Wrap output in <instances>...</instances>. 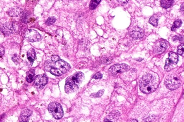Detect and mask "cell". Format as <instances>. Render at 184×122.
I'll use <instances>...</instances> for the list:
<instances>
[{"instance_id": "cell-1", "label": "cell", "mask_w": 184, "mask_h": 122, "mask_svg": "<svg viewBox=\"0 0 184 122\" xmlns=\"http://www.w3.org/2000/svg\"><path fill=\"white\" fill-rule=\"evenodd\" d=\"M159 79L154 75L148 74L143 76L139 82V88L145 94L154 92L158 87Z\"/></svg>"}, {"instance_id": "cell-2", "label": "cell", "mask_w": 184, "mask_h": 122, "mask_svg": "<svg viewBox=\"0 0 184 122\" xmlns=\"http://www.w3.org/2000/svg\"><path fill=\"white\" fill-rule=\"evenodd\" d=\"M84 79V75L81 72H75L66 79L65 90L67 93L74 92L79 88Z\"/></svg>"}, {"instance_id": "cell-3", "label": "cell", "mask_w": 184, "mask_h": 122, "mask_svg": "<svg viewBox=\"0 0 184 122\" xmlns=\"http://www.w3.org/2000/svg\"><path fill=\"white\" fill-rule=\"evenodd\" d=\"M167 88L171 90L177 89L181 85V80L180 77L176 74H170L167 76L165 80Z\"/></svg>"}, {"instance_id": "cell-4", "label": "cell", "mask_w": 184, "mask_h": 122, "mask_svg": "<svg viewBox=\"0 0 184 122\" xmlns=\"http://www.w3.org/2000/svg\"><path fill=\"white\" fill-rule=\"evenodd\" d=\"M48 110L56 119H60L63 118L64 112L62 106L60 103L52 102L48 105Z\"/></svg>"}, {"instance_id": "cell-5", "label": "cell", "mask_w": 184, "mask_h": 122, "mask_svg": "<svg viewBox=\"0 0 184 122\" xmlns=\"http://www.w3.org/2000/svg\"><path fill=\"white\" fill-rule=\"evenodd\" d=\"M51 68L53 67L60 70L63 74L69 71L71 68L67 62L61 59L56 62H51Z\"/></svg>"}, {"instance_id": "cell-6", "label": "cell", "mask_w": 184, "mask_h": 122, "mask_svg": "<svg viewBox=\"0 0 184 122\" xmlns=\"http://www.w3.org/2000/svg\"><path fill=\"white\" fill-rule=\"evenodd\" d=\"M25 38L28 41L34 42L41 41V35L36 30L33 29L27 30L25 34Z\"/></svg>"}, {"instance_id": "cell-7", "label": "cell", "mask_w": 184, "mask_h": 122, "mask_svg": "<svg viewBox=\"0 0 184 122\" xmlns=\"http://www.w3.org/2000/svg\"><path fill=\"white\" fill-rule=\"evenodd\" d=\"M130 68L128 65L123 63L121 64H116L112 66L110 68L109 71L113 75L115 76L118 73L128 71Z\"/></svg>"}, {"instance_id": "cell-8", "label": "cell", "mask_w": 184, "mask_h": 122, "mask_svg": "<svg viewBox=\"0 0 184 122\" xmlns=\"http://www.w3.org/2000/svg\"><path fill=\"white\" fill-rule=\"evenodd\" d=\"M35 86L38 89H41L48 83V79L44 75H39L37 76L34 79Z\"/></svg>"}, {"instance_id": "cell-9", "label": "cell", "mask_w": 184, "mask_h": 122, "mask_svg": "<svg viewBox=\"0 0 184 122\" xmlns=\"http://www.w3.org/2000/svg\"><path fill=\"white\" fill-rule=\"evenodd\" d=\"M168 46V42L164 40H161L159 42L158 44L155 46V52L160 54L163 53L166 50Z\"/></svg>"}, {"instance_id": "cell-10", "label": "cell", "mask_w": 184, "mask_h": 122, "mask_svg": "<svg viewBox=\"0 0 184 122\" xmlns=\"http://www.w3.org/2000/svg\"><path fill=\"white\" fill-rule=\"evenodd\" d=\"M144 35L143 30L138 27H136L131 32L130 36L134 39H139L143 38Z\"/></svg>"}, {"instance_id": "cell-11", "label": "cell", "mask_w": 184, "mask_h": 122, "mask_svg": "<svg viewBox=\"0 0 184 122\" xmlns=\"http://www.w3.org/2000/svg\"><path fill=\"white\" fill-rule=\"evenodd\" d=\"M32 114V111L29 109H25L21 112L20 115L21 122L29 121V117Z\"/></svg>"}, {"instance_id": "cell-12", "label": "cell", "mask_w": 184, "mask_h": 122, "mask_svg": "<svg viewBox=\"0 0 184 122\" xmlns=\"http://www.w3.org/2000/svg\"><path fill=\"white\" fill-rule=\"evenodd\" d=\"M22 9L18 7L11 8L8 11V14L11 17H17L22 12Z\"/></svg>"}, {"instance_id": "cell-13", "label": "cell", "mask_w": 184, "mask_h": 122, "mask_svg": "<svg viewBox=\"0 0 184 122\" xmlns=\"http://www.w3.org/2000/svg\"><path fill=\"white\" fill-rule=\"evenodd\" d=\"M168 59L170 62L172 64L176 65L178 62V56L175 53L170 52L169 53V57Z\"/></svg>"}, {"instance_id": "cell-14", "label": "cell", "mask_w": 184, "mask_h": 122, "mask_svg": "<svg viewBox=\"0 0 184 122\" xmlns=\"http://www.w3.org/2000/svg\"><path fill=\"white\" fill-rule=\"evenodd\" d=\"M26 79L28 83H31L34 80L35 72L34 70L31 69L27 73Z\"/></svg>"}, {"instance_id": "cell-15", "label": "cell", "mask_w": 184, "mask_h": 122, "mask_svg": "<svg viewBox=\"0 0 184 122\" xmlns=\"http://www.w3.org/2000/svg\"><path fill=\"white\" fill-rule=\"evenodd\" d=\"M35 56H36V53H35V52L34 48H31L27 52V59L31 63L33 62Z\"/></svg>"}, {"instance_id": "cell-16", "label": "cell", "mask_w": 184, "mask_h": 122, "mask_svg": "<svg viewBox=\"0 0 184 122\" xmlns=\"http://www.w3.org/2000/svg\"><path fill=\"white\" fill-rule=\"evenodd\" d=\"M174 0H161L160 3L162 7L164 8H168L173 4Z\"/></svg>"}, {"instance_id": "cell-17", "label": "cell", "mask_w": 184, "mask_h": 122, "mask_svg": "<svg viewBox=\"0 0 184 122\" xmlns=\"http://www.w3.org/2000/svg\"><path fill=\"white\" fill-rule=\"evenodd\" d=\"M159 18V16L157 15H153L150 18L149 22L151 24H152L154 26L156 27L157 25V22Z\"/></svg>"}, {"instance_id": "cell-18", "label": "cell", "mask_w": 184, "mask_h": 122, "mask_svg": "<svg viewBox=\"0 0 184 122\" xmlns=\"http://www.w3.org/2000/svg\"><path fill=\"white\" fill-rule=\"evenodd\" d=\"M49 72H50L51 73L54 75L58 76H60L63 74V73L60 70L53 67H52L51 68Z\"/></svg>"}, {"instance_id": "cell-19", "label": "cell", "mask_w": 184, "mask_h": 122, "mask_svg": "<svg viewBox=\"0 0 184 122\" xmlns=\"http://www.w3.org/2000/svg\"><path fill=\"white\" fill-rule=\"evenodd\" d=\"M101 0H91L89 5V9L90 10L95 9L98 5L100 3Z\"/></svg>"}, {"instance_id": "cell-20", "label": "cell", "mask_w": 184, "mask_h": 122, "mask_svg": "<svg viewBox=\"0 0 184 122\" xmlns=\"http://www.w3.org/2000/svg\"><path fill=\"white\" fill-rule=\"evenodd\" d=\"M182 24V21L181 20H178L174 22L173 25L172 26L171 29L172 31H175L178 28L181 27Z\"/></svg>"}, {"instance_id": "cell-21", "label": "cell", "mask_w": 184, "mask_h": 122, "mask_svg": "<svg viewBox=\"0 0 184 122\" xmlns=\"http://www.w3.org/2000/svg\"><path fill=\"white\" fill-rule=\"evenodd\" d=\"M104 90L103 89V90L99 91L98 93L92 94L90 95V97L94 98L100 97L104 93Z\"/></svg>"}, {"instance_id": "cell-22", "label": "cell", "mask_w": 184, "mask_h": 122, "mask_svg": "<svg viewBox=\"0 0 184 122\" xmlns=\"http://www.w3.org/2000/svg\"><path fill=\"white\" fill-rule=\"evenodd\" d=\"M172 65L173 64H172V63L170 62L168 58V59H167L166 61V65H165L164 67L165 70H166L167 71H171L172 69Z\"/></svg>"}, {"instance_id": "cell-23", "label": "cell", "mask_w": 184, "mask_h": 122, "mask_svg": "<svg viewBox=\"0 0 184 122\" xmlns=\"http://www.w3.org/2000/svg\"><path fill=\"white\" fill-rule=\"evenodd\" d=\"M56 20V19L55 17H49L47 20L46 24L47 25H51L55 23Z\"/></svg>"}, {"instance_id": "cell-24", "label": "cell", "mask_w": 184, "mask_h": 122, "mask_svg": "<svg viewBox=\"0 0 184 122\" xmlns=\"http://www.w3.org/2000/svg\"><path fill=\"white\" fill-rule=\"evenodd\" d=\"M184 44H182L178 47L177 53L178 55H182L184 52Z\"/></svg>"}, {"instance_id": "cell-25", "label": "cell", "mask_w": 184, "mask_h": 122, "mask_svg": "<svg viewBox=\"0 0 184 122\" xmlns=\"http://www.w3.org/2000/svg\"><path fill=\"white\" fill-rule=\"evenodd\" d=\"M103 77V75L100 72L97 73L93 76V78L95 79H101Z\"/></svg>"}, {"instance_id": "cell-26", "label": "cell", "mask_w": 184, "mask_h": 122, "mask_svg": "<svg viewBox=\"0 0 184 122\" xmlns=\"http://www.w3.org/2000/svg\"><path fill=\"white\" fill-rule=\"evenodd\" d=\"M12 59L15 63H18L19 61V57H18V55L15 54L14 55Z\"/></svg>"}, {"instance_id": "cell-27", "label": "cell", "mask_w": 184, "mask_h": 122, "mask_svg": "<svg viewBox=\"0 0 184 122\" xmlns=\"http://www.w3.org/2000/svg\"><path fill=\"white\" fill-rule=\"evenodd\" d=\"M51 59L52 61L56 62L60 59L61 58L58 55H53L52 56Z\"/></svg>"}, {"instance_id": "cell-28", "label": "cell", "mask_w": 184, "mask_h": 122, "mask_svg": "<svg viewBox=\"0 0 184 122\" xmlns=\"http://www.w3.org/2000/svg\"><path fill=\"white\" fill-rule=\"evenodd\" d=\"M120 4L122 5H124L126 4L128 1V0H117Z\"/></svg>"}, {"instance_id": "cell-29", "label": "cell", "mask_w": 184, "mask_h": 122, "mask_svg": "<svg viewBox=\"0 0 184 122\" xmlns=\"http://www.w3.org/2000/svg\"><path fill=\"white\" fill-rule=\"evenodd\" d=\"M181 10L183 11H183H184V4H183V3L182 4V5L181 6Z\"/></svg>"}, {"instance_id": "cell-30", "label": "cell", "mask_w": 184, "mask_h": 122, "mask_svg": "<svg viewBox=\"0 0 184 122\" xmlns=\"http://www.w3.org/2000/svg\"><path fill=\"white\" fill-rule=\"evenodd\" d=\"M2 54H2V52H1V51H0V56H1V55H2Z\"/></svg>"}]
</instances>
